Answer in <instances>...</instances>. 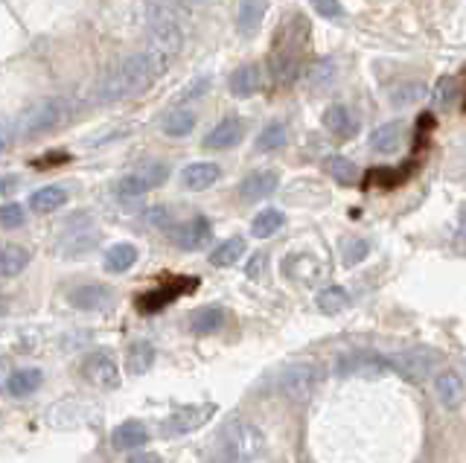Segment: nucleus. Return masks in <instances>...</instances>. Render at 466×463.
Listing matches in <instances>:
<instances>
[{"mask_svg": "<svg viewBox=\"0 0 466 463\" xmlns=\"http://www.w3.org/2000/svg\"><path fill=\"white\" fill-rule=\"evenodd\" d=\"M309 6H315L318 15H324V18H341L344 15L341 0H309Z\"/></svg>", "mask_w": 466, "mask_h": 463, "instance_id": "41", "label": "nucleus"}, {"mask_svg": "<svg viewBox=\"0 0 466 463\" xmlns=\"http://www.w3.org/2000/svg\"><path fill=\"white\" fill-rule=\"evenodd\" d=\"M213 414H216V405H187V408L172 411L164 423H160V434H164V438H184V434L210 423Z\"/></svg>", "mask_w": 466, "mask_h": 463, "instance_id": "7", "label": "nucleus"}, {"mask_svg": "<svg viewBox=\"0 0 466 463\" xmlns=\"http://www.w3.org/2000/svg\"><path fill=\"white\" fill-rule=\"evenodd\" d=\"M126 365H128V373H135V376L149 370L155 365V347H152V341H143V338L131 341L128 353H126Z\"/></svg>", "mask_w": 466, "mask_h": 463, "instance_id": "26", "label": "nucleus"}, {"mask_svg": "<svg viewBox=\"0 0 466 463\" xmlns=\"http://www.w3.org/2000/svg\"><path fill=\"white\" fill-rule=\"evenodd\" d=\"M458 96H461V88H458L455 76H443L441 82L434 85V103L441 106V108H451Z\"/></svg>", "mask_w": 466, "mask_h": 463, "instance_id": "38", "label": "nucleus"}, {"mask_svg": "<svg viewBox=\"0 0 466 463\" xmlns=\"http://www.w3.org/2000/svg\"><path fill=\"white\" fill-rule=\"evenodd\" d=\"M426 96V85L422 82H405V85H397V88L390 91V106H414L420 99Z\"/></svg>", "mask_w": 466, "mask_h": 463, "instance_id": "37", "label": "nucleus"}, {"mask_svg": "<svg viewBox=\"0 0 466 463\" xmlns=\"http://www.w3.org/2000/svg\"><path fill=\"white\" fill-rule=\"evenodd\" d=\"M259 85H262L259 67L257 65H245L230 76V94L233 96H251V94L259 91Z\"/></svg>", "mask_w": 466, "mask_h": 463, "instance_id": "27", "label": "nucleus"}, {"mask_svg": "<svg viewBox=\"0 0 466 463\" xmlns=\"http://www.w3.org/2000/svg\"><path fill=\"white\" fill-rule=\"evenodd\" d=\"M222 324H225V312L218 307H204L189 317V329H193L196 336H210V332H218Z\"/></svg>", "mask_w": 466, "mask_h": 463, "instance_id": "29", "label": "nucleus"}, {"mask_svg": "<svg viewBox=\"0 0 466 463\" xmlns=\"http://www.w3.org/2000/svg\"><path fill=\"white\" fill-rule=\"evenodd\" d=\"M146 438H149V434H146L143 423H137V419H126V423L114 428L111 443L116 452H131V448H140L146 443Z\"/></svg>", "mask_w": 466, "mask_h": 463, "instance_id": "20", "label": "nucleus"}, {"mask_svg": "<svg viewBox=\"0 0 466 463\" xmlns=\"http://www.w3.org/2000/svg\"><path fill=\"white\" fill-rule=\"evenodd\" d=\"M204 88H208V79H204V76H198V79H196V82L189 85V88L184 91V99H193V96H196V94H201Z\"/></svg>", "mask_w": 466, "mask_h": 463, "instance_id": "44", "label": "nucleus"}, {"mask_svg": "<svg viewBox=\"0 0 466 463\" xmlns=\"http://www.w3.org/2000/svg\"><path fill=\"white\" fill-rule=\"evenodd\" d=\"M309 38H312V24L300 12H291L277 26L271 41V76L277 85H291L300 76L303 55L309 50Z\"/></svg>", "mask_w": 466, "mask_h": 463, "instance_id": "2", "label": "nucleus"}, {"mask_svg": "<svg viewBox=\"0 0 466 463\" xmlns=\"http://www.w3.org/2000/svg\"><path fill=\"white\" fill-rule=\"evenodd\" d=\"M262 268H266V254H257L254 259H251V263H248V277H259V274H262Z\"/></svg>", "mask_w": 466, "mask_h": 463, "instance_id": "42", "label": "nucleus"}, {"mask_svg": "<svg viewBox=\"0 0 466 463\" xmlns=\"http://www.w3.org/2000/svg\"><path fill=\"white\" fill-rule=\"evenodd\" d=\"M70 307H76L82 312H102V309H108L111 307V288L108 286H102V283H87V286H79V288H73L70 292Z\"/></svg>", "mask_w": 466, "mask_h": 463, "instance_id": "13", "label": "nucleus"}, {"mask_svg": "<svg viewBox=\"0 0 466 463\" xmlns=\"http://www.w3.org/2000/svg\"><path fill=\"white\" fill-rule=\"evenodd\" d=\"M12 186H15V181H12V178H6V181H4V196H9Z\"/></svg>", "mask_w": 466, "mask_h": 463, "instance_id": "47", "label": "nucleus"}, {"mask_svg": "<svg viewBox=\"0 0 466 463\" xmlns=\"http://www.w3.org/2000/svg\"><path fill=\"white\" fill-rule=\"evenodd\" d=\"M146 219H149L152 225H164V222L169 219V213H167L164 207H155V210H149V213H146Z\"/></svg>", "mask_w": 466, "mask_h": 463, "instance_id": "45", "label": "nucleus"}, {"mask_svg": "<svg viewBox=\"0 0 466 463\" xmlns=\"http://www.w3.org/2000/svg\"><path fill=\"white\" fill-rule=\"evenodd\" d=\"M332 76H335V62L318 59V62H312L309 67L303 70V85L315 91V88H324V85H329Z\"/></svg>", "mask_w": 466, "mask_h": 463, "instance_id": "32", "label": "nucleus"}, {"mask_svg": "<svg viewBox=\"0 0 466 463\" xmlns=\"http://www.w3.org/2000/svg\"><path fill=\"white\" fill-rule=\"evenodd\" d=\"M178 4H198V0H178Z\"/></svg>", "mask_w": 466, "mask_h": 463, "instance_id": "48", "label": "nucleus"}, {"mask_svg": "<svg viewBox=\"0 0 466 463\" xmlns=\"http://www.w3.org/2000/svg\"><path fill=\"white\" fill-rule=\"evenodd\" d=\"M172 59H175L172 53L152 47V45L143 53L126 55V59H120L114 67H108L106 74H102V79L94 88V99L99 106H108V103H120L126 96L143 94L172 65Z\"/></svg>", "mask_w": 466, "mask_h": 463, "instance_id": "1", "label": "nucleus"}, {"mask_svg": "<svg viewBox=\"0 0 466 463\" xmlns=\"http://www.w3.org/2000/svg\"><path fill=\"white\" fill-rule=\"evenodd\" d=\"M210 463H222V460H218V458H213V460H210Z\"/></svg>", "mask_w": 466, "mask_h": 463, "instance_id": "49", "label": "nucleus"}, {"mask_svg": "<svg viewBox=\"0 0 466 463\" xmlns=\"http://www.w3.org/2000/svg\"><path fill=\"white\" fill-rule=\"evenodd\" d=\"M262 15H266V0H239V9H237L239 35H254L257 26L262 24Z\"/></svg>", "mask_w": 466, "mask_h": 463, "instance_id": "23", "label": "nucleus"}, {"mask_svg": "<svg viewBox=\"0 0 466 463\" xmlns=\"http://www.w3.org/2000/svg\"><path fill=\"white\" fill-rule=\"evenodd\" d=\"M405 123L400 120H393V123H382L376 128V132L370 135V149L376 155H393L400 146H402V140H405Z\"/></svg>", "mask_w": 466, "mask_h": 463, "instance_id": "16", "label": "nucleus"}, {"mask_svg": "<svg viewBox=\"0 0 466 463\" xmlns=\"http://www.w3.org/2000/svg\"><path fill=\"white\" fill-rule=\"evenodd\" d=\"M434 397L446 411H458L463 405V397H466V385L461 379V373L449 370V367L437 373L434 376Z\"/></svg>", "mask_w": 466, "mask_h": 463, "instance_id": "11", "label": "nucleus"}, {"mask_svg": "<svg viewBox=\"0 0 466 463\" xmlns=\"http://www.w3.org/2000/svg\"><path fill=\"white\" fill-rule=\"evenodd\" d=\"M324 126L335 137H356V132H359L356 114H350V108H344V106H329L324 111Z\"/></svg>", "mask_w": 466, "mask_h": 463, "instance_id": "21", "label": "nucleus"}, {"mask_svg": "<svg viewBox=\"0 0 466 463\" xmlns=\"http://www.w3.org/2000/svg\"><path fill=\"white\" fill-rule=\"evenodd\" d=\"M324 169L329 172V176L339 181V184H356L359 181V166L353 161H347V157L341 155H332L324 161Z\"/></svg>", "mask_w": 466, "mask_h": 463, "instance_id": "34", "label": "nucleus"}, {"mask_svg": "<svg viewBox=\"0 0 466 463\" xmlns=\"http://www.w3.org/2000/svg\"><path fill=\"white\" fill-rule=\"evenodd\" d=\"M94 245H96V230L91 225H73L70 234L58 242V248H62V257H82Z\"/></svg>", "mask_w": 466, "mask_h": 463, "instance_id": "18", "label": "nucleus"}, {"mask_svg": "<svg viewBox=\"0 0 466 463\" xmlns=\"http://www.w3.org/2000/svg\"><path fill=\"white\" fill-rule=\"evenodd\" d=\"M73 117V103L67 96H47L41 103L29 106L18 120L12 123V128H18L21 137H41L47 132L62 128Z\"/></svg>", "mask_w": 466, "mask_h": 463, "instance_id": "4", "label": "nucleus"}, {"mask_svg": "<svg viewBox=\"0 0 466 463\" xmlns=\"http://www.w3.org/2000/svg\"><path fill=\"white\" fill-rule=\"evenodd\" d=\"M67 201V190L65 186H41V190L33 193V198H29V207H33L35 213H56L58 207H65Z\"/></svg>", "mask_w": 466, "mask_h": 463, "instance_id": "25", "label": "nucleus"}, {"mask_svg": "<svg viewBox=\"0 0 466 463\" xmlns=\"http://www.w3.org/2000/svg\"><path fill=\"white\" fill-rule=\"evenodd\" d=\"M189 288H196V280H175L172 286L155 288V292L143 295V297L137 300V307L146 309V312H155V309H160V307H167V303H172L178 295L189 292Z\"/></svg>", "mask_w": 466, "mask_h": 463, "instance_id": "19", "label": "nucleus"}, {"mask_svg": "<svg viewBox=\"0 0 466 463\" xmlns=\"http://www.w3.org/2000/svg\"><path fill=\"white\" fill-rule=\"evenodd\" d=\"M82 373H85V379L91 385H96L99 390L120 388V367H116V361L108 350H94L91 356H87L85 365H82Z\"/></svg>", "mask_w": 466, "mask_h": 463, "instance_id": "9", "label": "nucleus"}, {"mask_svg": "<svg viewBox=\"0 0 466 463\" xmlns=\"http://www.w3.org/2000/svg\"><path fill=\"white\" fill-rule=\"evenodd\" d=\"M266 452V434L248 419H230L218 434L216 458L222 463H257Z\"/></svg>", "mask_w": 466, "mask_h": 463, "instance_id": "3", "label": "nucleus"}, {"mask_svg": "<svg viewBox=\"0 0 466 463\" xmlns=\"http://www.w3.org/2000/svg\"><path fill=\"white\" fill-rule=\"evenodd\" d=\"M324 379V370H320L315 361H298V365H289L277 373V394H283L286 399H309L315 394V388Z\"/></svg>", "mask_w": 466, "mask_h": 463, "instance_id": "5", "label": "nucleus"}, {"mask_svg": "<svg viewBox=\"0 0 466 463\" xmlns=\"http://www.w3.org/2000/svg\"><path fill=\"white\" fill-rule=\"evenodd\" d=\"M245 135V123L239 117H225L222 123H216L208 137H204V146L208 149H230L237 146Z\"/></svg>", "mask_w": 466, "mask_h": 463, "instance_id": "15", "label": "nucleus"}, {"mask_svg": "<svg viewBox=\"0 0 466 463\" xmlns=\"http://www.w3.org/2000/svg\"><path fill=\"white\" fill-rule=\"evenodd\" d=\"M277 184H280V176H277L274 169H257L239 184V198L245 201V205H251V201H262V198H268L277 190Z\"/></svg>", "mask_w": 466, "mask_h": 463, "instance_id": "14", "label": "nucleus"}, {"mask_svg": "<svg viewBox=\"0 0 466 463\" xmlns=\"http://www.w3.org/2000/svg\"><path fill=\"white\" fill-rule=\"evenodd\" d=\"M283 213L280 210H262V213H257V219L251 222V234L257 237V239H268V237H274L277 230L283 227Z\"/></svg>", "mask_w": 466, "mask_h": 463, "instance_id": "33", "label": "nucleus"}, {"mask_svg": "<svg viewBox=\"0 0 466 463\" xmlns=\"http://www.w3.org/2000/svg\"><path fill=\"white\" fill-rule=\"evenodd\" d=\"M218 176H222V169H218L216 164H204V161H198V164H189L187 169H184V176H181V181H184V186L187 190H208V186H213L216 181H218Z\"/></svg>", "mask_w": 466, "mask_h": 463, "instance_id": "22", "label": "nucleus"}, {"mask_svg": "<svg viewBox=\"0 0 466 463\" xmlns=\"http://www.w3.org/2000/svg\"><path fill=\"white\" fill-rule=\"evenodd\" d=\"M135 263H137V248L128 242L114 245V248H108V254H106V271H111V274H123Z\"/></svg>", "mask_w": 466, "mask_h": 463, "instance_id": "30", "label": "nucleus"}, {"mask_svg": "<svg viewBox=\"0 0 466 463\" xmlns=\"http://www.w3.org/2000/svg\"><path fill=\"white\" fill-rule=\"evenodd\" d=\"M315 307L324 312V315H339L350 307V295L344 286H327L320 288L318 297H315Z\"/></svg>", "mask_w": 466, "mask_h": 463, "instance_id": "28", "label": "nucleus"}, {"mask_svg": "<svg viewBox=\"0 0 466 463\" xmlns=\"http://www.w3.org/2000/svg\"><path fill=\"white\" fill-rule=\"evenodd\" d=\"M29 248L24 245H4V251H0V274H4L6 280L18 277V274L29 266Z\"/></svg>", "mask_w": 466, "mask_h": 463, "instance_id": "24", "label": "nucleus"}, {"mask_svg": "<svg viewBox=\"0 0 466 463\" xmlns=\"http://www.w3.org/2000/svg\"><path fill=\"white\" fill-rule=\"evenodd\" d=\"M242 254H245V239L233 237V239H225L222 245H218V248H213L210 263H213L216 268H228V266H233V263H239Z\"/></svg>", "mask_w": 466, "mask_h": 463, "instance_id": "31", "label": "nucleus"}, {"mask_svg": "<svg viewBox=\"0 0 466 463\" xmlns=\"http://www.w3.org/2000/svg\"><path fill=\"white\" fill-rule=\"evenodd\" d=\"M128 463H164V460H160V455H155V452H137L135 458H128Z\"/></svg>", "mask_w": 466, "mask_h": 463, "instance_id": "46", "label": "nucleus"}, {"mask_svg": "<svg viewBox=\"0 0 466 463\" xmlns=\"http://www.w3.org/2000/svg\"><path fill=\"white\" fill-rule=\"evenodd\" d=\"M370 254V242L368 239H347L344 245H341V263L350 268V266H359L364 257Z\"/></svg>", "mask_w": 466, "mask_h": 463, "instance_id": "39", "label": "nucleus"}, {"mask_svg": "<svg viewBox=\"0 0 466 463\" xmlns=\"http://www.w3.org/2000/svg\"><path fill=\"white\" fill-rule=\"evenodd\" d=\"M286 126L280 123V120H274V123H268L266 128L259 132V137H257V149L259 152H277V149H283L286 146Z\"/></svg>", "mask_w": 466, "mask_h": 463, "instance_id": "35", "label": "nucleus"}, {"mask_svg": "<svg viewBox=\"0 0 466 463\" xmlns=\"http://www.w3.org/2000/svg\"><path fill=\"white\" fill-rule=\"evenodd\" d=\"M41 382H44V373L38 367H21V370H15L6 379V394L12 399L33 397L35 390L41 388Z\"/></svg>", "mask_w": 466, "mask_h": 463, "instance_id": "17", "label": "nucleus"}, {"mask_svg": "<svg viewBox=\"0 0 466 463\" xmlns=\"http://www.w3.org/2000/svg\"><path fill=\"white\" fill-rule=\"evenodd\" d=\"M26 222V213L21 205H4L0 207V225H4L6 230H15V227H21Z\"/></svg>", "mask_w": 466, "mask_h": 463, "instance_id": "40", "label": "nucleus"}, {"mask_svg": "<svg viewBox=\"0 0 466 463\" xmlns=\"http://www.w3.org/2000/svg\"><path fill=\"white\" fill-rule=\"evenodd\" d=\"M390 361H393V370L405 373L411 382H426L431 370L443 361V356L441 350H434L429 344H414V347H408V350L393 353Z\"/></svg>", "mask_w": 466, "mask_h": 463, "instance_id": "6", "label": "nucleus"}, {"mask_svg": "<svg viewBox=\"0 0 466 463\" xmlns=\"http://www.w3.org/2000/svg\"><path fill=\"white\" fill-rule=\"evenodd\" d=\"M196 128V114L193 111H172L164 120V135L169 137H187Z\"/></svg>", "mask_w": 466, "mask_h": 463, "instance_id": "36", "label": "nucleus"}, {"mask_svg": "<svg viewBox=\"0 0 466 463\" xmlns=\"http://www.w3.org/2000/svg\"><path fill=\"white\" fill-rule=\"evenodd\" d=\"M169 178V166L167 164H149L143 166L137 172H131V176H126L120 184H116V196L120 198H137L143 193L155 190V186H160Z\"/></svg>", "mask_w": 466, "mask_h": 463, "instance_id": "10", "label": "nucleus"}, {"mask_svg": "<svg viewBox=\"0 0 466 463\" xmlns=\"http://www.w3.org/2000/svg\"><path fill=\"white\" fill-rule=\"evenodd\" d=\"M455 248L466 251V210L461 213V225H458V234H455Z\"/></svg>", "mask_w": 466, "mask_h": 463, "instance_id": "43", "label": "nucleus"}, {"mask_svg": "<svg viewBox=\"0 0 466 463\" xmlns=\"http://www.w3.org/2000/svg\"><path fill=\"white\" fill-rule=\"evenodd\" d=\"M388 370H393V361L382 358L379 353H370V350L347 353V356L339 358V365H335V373H339V376H364V379L385 376Z\"/></svg>", "mask_w": 466, "mask_h": 463, "instance_id": "8", "label": "nucleus"}, {"mask_svg": "<svg viewBox=\"0 0 466 463\" xmlns=\"http://www.w3.org/2000/svg\"><path fill=\"white\" fill-rule=\"evenodd\" d=\"M210 237H213V225L208 216H196V219H189L172 234L175 245H178L181 251H198L210 242Z\"/></svg>", "mask_w": 466, "mask_h": 463, "instance_id": "12", "label": "nucleus"}]
</instances>
